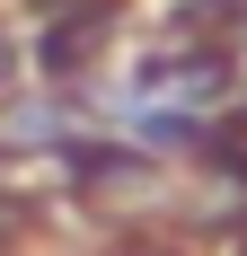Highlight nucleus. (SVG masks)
I'll return each mask as SVG.
<instances>
[{"instance_id":"1","label":"nucleus","mask_w":247,"mask_h":256,"mask_svg":"<svg viewBox=\"0 0 247 256\" xmlns=\"http://www.w3.org/2000/svg\"><path fill=\"white\" fill-rule=\"evenodd\" d=\"M0 80H18V26H0Z\"/></svg>"}]
</instances>
